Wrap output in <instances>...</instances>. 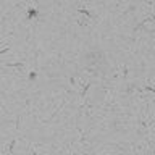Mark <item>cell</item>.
<instances>
[{"instance_id": "1", "label": "cell", "mask_w": 155, "mask_h": 155, "mask_svg": "<svg viewBox=\"0 0 155 155\" xmlns=\"http://www.w3.org/2000/svg\"><path fill=\"white\" fill-rule=\"evenodd\" d=\"M81 65L95 66V68H105L104 50H99V48H89V50H86L84 55H82V58H81Z\"/></svg>"}]
</instances>
